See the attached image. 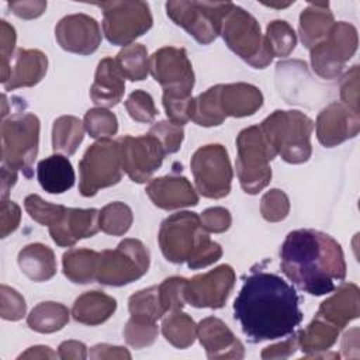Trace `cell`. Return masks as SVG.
Masks as SVG:
<instances>
[{
  "instance_id": "cell-1",
  "label": "cell",
  "mask_w": 360,
  "mask_h": 360,
  "mask_svg": "<svg viewBox=\"0 0 360 360\" xmlns=\"http://www.w3.org/2000/svg\"><path fill=\"white\" fill-rule=\"evenodd\" d=\"M233 316L253 343L284 338L302 321L294 287L280 276L266 271H255L246 277L233 302Z\"/></svg>"
},
{
  "instance_id": "cell-2",
  "label": "cell",
  "mask_w": 360,
  "mask_h": 360,
  "mask_svg": "<svg viewBox=\"0 0 360 360\" xmlns=\"http://www.w3.org/2000/svg\"><path fill=\"white\" fill-rule=\"evenodd\" d=\"M280 267L292 284L311 295L336 290L346 277L340 245L328 233L315 229L291 231L280 249Z\"/></svg>"
},
{
  "instance_id": "cell-3",
  "label": "cell",
  "mask_w": 360,
  "mask_h": 360,
  "mask_svg": "<svg viewBox=\"0 0 360 360\" xmlns=\"http://www.w3.org/2000/svg\"><path fill=\"white\" fill-rule=\"evenodd\" d=\"M159 246L163 256L176 264L187 262L193 270L207 267L222 256V248L202 228L195 212L183 211L167 217L159 229Z\"/></svg>"
},
{
  "instance_id": "cell-4",
  "label": "cell",
  "mask_w": 360,
  "mask_h": 360,
  "mask_svg": "<svg viewBox=\"0 0 360 360\" xmlns=\"http://www.w3.org/2000/svg\"><path fill=\"white\" fill-rule=\"evenodd\" d=\"M270 148L287 163L300 165L311 158L314 121L297 110H276L259 125Z\"/></svg>"
},
{
  "instance_id": "cell-5",
  "label": "cell",
  "mask_w": 360,
  "mask_h": 360,
  "mask_svg": "<svg viewBox=\"0 0 360 360\" xmlns=\"http://www.w3.org/2000/svg\"><path fill=\"white\" fill-rule=\"evenodd\" d=\"M236 174L242 190L257 194L271 180L270 162L276 152L270 148L259 125L242 129L236 138Z\"/></svg>"
},
{
  "instance_id": "cell-6",
  "label": "cell",
  "mask_w": 360,
  "mask_h": 360,
  "mask_svg": "<svg viewBox=\"0 0 360 360\" xmlns=\"http://www.w3.org/2000/svg\"><path fill=\"white\" fill-rule=\"evenodd\" d=\"M39 146V120L32 112H17L1 124L3 166L32 176Z\"/></svg>"
},
{
  "instance_id": "cell-7",
  "label": "cell",
  "mask_w": 360,
  "mask_h": 360,
  "mask_svg": "<svg viewBox=\"0 0 360 360\" xmlns=\"http://www.w3.org/2000/svg\"><path fill=\"white\" fill-rule=\"evenodd\" d=\"M219 34L228 48L250 66L263 69L273 60L257 20L233 3L222 20Z\"/></svg>"
},
{
  "instance_id": "cell-8",
  "label": "cell",
  "mask_w": 360,
  "mask_h": 360,
  "mask_svg": "<svg viewBox=\"0 0 360 360\" xmlns=\"http://www.w3.org/2000/svg\"><path fill=\"white\" fill-rule=\"evenodd\" d=\"M79 191L93 197L100 188L111 187L122 179V163L118 141L98 139L87 148L79 162Z\"/></svg>"
},
{
  "instance_id": "cell-9",
  "label": "cell",
  "mask_w": 360,
  "mask_h": 360,
  "mask_svg": "<svg viewBox=\"0 0 360 360\" xmlns=\"http://www.w3.org/2000/svg\"><path fill=\"white\" fill-rule=\"evenodd\" d=\"M149 250L132 238L118 243L115 249L100 252L96 280L104 285L121 287L141 278L149 269Z\"/></svg>"
},
{
  "instance_id": "cell-10",
  "label": "cell",
  "mask_w": 360,
  "mask_h": 360,
  "mask_svg": "<svg viewBox=\"0 0 360 360\" xmlns=\"http://www.w3.org/2000/svg\"><path fill=\"white\" fill-rule=\"evenodd\" d=\"M231 6L229 1H167L166 13L197 42L208 45L219 35L222 20Z\"/></svg>"
},
{
  "instance_id": "cell-11",
  "label": "cell",
  "mask_w": 360,
  "mask_h": 360,
  "mask_svg": "<svg viewBox=\"0 0 360 360\" xmlns=\"http://www.w3.org/2000/svg\"><path fill=\"white\" fill-rule=\"evenodd\" d=\"M96 6L103 10V32L112 45H131L153 24L150 8L145 1H104Z\"/></svg>"
},
{
  "instance_id": "cell-12",
  "label": "cell",
  "mask_w": 360,
  "mask_h": 360,
  "mask_svg": "<svg viewBox=\"0 0 360 360\" xmlns=\"http://www.w3.org/2000/svg\"><path fill=\"white\" fill-rule=\"evenodd\" d=\"M197 191L212 200L224 198L231 191L233 172L226 149L219 143L198 148L190 162Z\"/></svg>"
},
{
  "instance_id": "cell-13",
  "label": "cell",
  "mask_w": 360,
  "mask_h": 360,
  "mask_svg": "<svg viewBox=\"0 0 360 360\" xmlns=\"http://www.w3.org/2000/svg\"><path fill=\"white\" fill-rule=\"evenodd\" d=\"M357 42L354 25L346 21L335 22L326 38L309 49L314 72L328 80L340 76L346 62L354 55Z\"/></svg>"
},
{
  "instance_id": "cell-14",
  "label": "cell",
  "mask_w": 360,
  "mask_h": 360,
  "mask_svg": "<svg viewBox=\"0 0 360 360\" xmlns=\"http://www.w3.org/2000/svg\"><path fill=\"white\" fill-rule=\"evenodd\" d=\"M149 72L163 87V94L179 98L191 97L194 72L183 48L163 46L149 56Z\"/></svg>"
},
{
  "instance_id": "cell-15",
  "label": "cell",
  "mask_w": 360,
  "mask_h": 360,
  "mask_svg": "<svg viewBox=\"0 0 360 360\" xmlns=\"http://www.w3.org/2000/svg\"><path fill=\"white\" fill-rule=\"evenodd\" d=\"M120 143L122 170L135 183H146L162 166L166 156L160 142L150 134L141 136L124 135Z\"/></svg>"
},
{
  "instance_id": "cell-16",
  "label": "cell",
  "mask_w": 360,
  "mask_h": 360,
  "mask_svg": "<svg viewBox=\"0 0 360 360\" xmlns=\"http://www.w3.org/2000/svg\"><path fill=\"white\" fill-rule=\"evenodd\" d=\"M235 285V271L229 264L194 276L186 285V302L195 308H221Z\"/></svg>"
},
{
  "instance_id": "cell-17",
  "label": "cell",
  "mask_w": 360,
  "mask_h": 360,
  "mask_svg": "<svg viewBox=\"0 0 360 360\" xmlns=\"http://www.w3.org/2000/svg\"><path fill=\"white\" fill-rule=\"evenodd\" d=\"M55 38L62 49L90 55L97 51L101 42L98 22L87 14H70L59 20L55 27Z\"/></svg>"
},
{
  "instance_id": "cell-18",
  "label": "cell",
  "mask_w": 360,
  "mask_h": 360,
  "mask_svg": "<svg viewBox=\"0 0 360 360\" xmlns=\"http://www.w3.org/2000/svg\"><path fill=\"white\" fill-rule=\"evenodd\" d=\"M315 129L321 145L333 148L359 134L360 115L343 103L333 101L318 114Z\"/></svg>"
},
{
  "instance_id": "cell-19",
  "label": "cell",
  "mask_w": 360,
  "mask_h": 360,
  "mask_svg": "<svg viewBox=\"0 0 360 360\" xmlns=\"http://www.w3.org/2000/svg\"><path fill=\"white\" fill-rule=\"evenodd\" d=\"M100 211L96 208H66L62 218L49 228L52 240L60 248L73 246L77 240L91 238L100 231Z\"/></svg>"
},
{
  "instance_id": "cell-20",
  "label": "cell",
  "mask_w": 360,
  "mask_h": 360,
  "mask_svg": "<svg viewBox=\"0 0 360 360\" xmlns=\"http://www.w3.org/2000/svg\"><path fill=\"white\" fill-rule=\"evenodd\" d=\"M197 338L208 359H243L245 347L233 332L218 318H204L197 325Z\"/></svg>"
},
{
  "instance_id": "cell-21",
  "label": "cell",
  "mask_w": 360,
  "mask_h": 360,
  "mask_svg": "<svg viewBox=\"0 0 360 360\" xmlns=\"http://www.w3.org/2000/svg\"><path fill=\"white\" fill-rule=\"evenodd\" d=\"M146 194L155 207L170 211L198 204V194L184 176H163L149 181Z\"/></svg>"
},
{
  "instance_id": "cell-22",
  "label": "cell",
  "mask_w": 360,
  "mask_h": 360,
  "mask_svg": "<svg viewBox=\"0 0 360 360\" xmlns=\"http://www.w3.org/2000/svg\"><path fill=\"white\" fill-rule=\"evenodd\" d=\"M125 91V76L112 58H104L98 62L94 82L90 87V98L100 107L117 105Z\"/></svg>"
},
{
  "instance_id": "cell-23",
  "label": "cell",
  "mask_w": 360,
  "mask_h": 360,
  "mask_svg": "<svg viewBox=\"0 0 360 360\" xmlns=\"http://www.w3.org/2000/svg\"><path fill=\"white\" fill-rule=\"evenodd\" d=\"M48 69V58L38 49H17L10 63L8 80L3 84L7 91L38 84Z\"/></svg>"
},
{
  "instance_id": "cell-24",
  "label": "cell",
  "mask_w": 360,
  "mask_h": 360,
  "mask_svg": "<svg viewBox=\"0 0 360 360\" xmlns=\"http://www.w3.org/2000/svg\"><path fill=\"white\" fill-rule=\"evenodd\" d=\"M359 287L353 283H346L321 304L316 316L343 329L350 321L359 316Z\"/></svg>"
},
{
  "instance_id": "cell-25",
  "label": "cell",
  "mask_w": 360,
  "mask_h": 360,
  "mask_svg": "<svg viewBox=\"0 0 360 360\" xmlns=\"http://www.w3.org/2000/svg\"><path fill=\"white\" fill-rule=\"evenodd\" d=\"M219 104L225 117L253 115L263 105L262 91L249 83L221 84Z\"/></svg>"
},
{
  "instance_id": "cell-26",
  "label": "cell",
  "mask_w": 360,
  "mask_h": 360,
  "mask_svg": "<svg viewBox=\"0 0 360 360\" xmlns=\"http://www.w3.org/2000/svg\"><path fill=\"white\" fill-rule=\"evenodd\" d=\"M37 177L46 193L62 194L73 187L76 176L70 160L63 155L55 153L39 160Z\"/></svg>"
},
{
  "instance_id": "cell-27",
  "label": "cell",
  "mask_w": 360,
  "mask_h": 360,
  "mask_svg": "<svg viewBox=\"0 0 360 360\" xmlns=\"http://www.w3.org/2000/svg\"><path fill=\"white\" fill-rule=\"evenodd\" d=\"M17 262L21 271L35 283L48 281L56 273L53 250L44 243H30L24 246L18 252Z\"/></svg>"
},
{
  "instance_id": "cell-28",
  "label": "cell",
  "mask_w": 360,
  "mask_h": 360,
  "mask_svg": "<svg viewBox=\"0 0 360 360\" xmlns=\"http://www.w3.org/2000/svg\"><path fill=\"white\" fill-rule=\"evenodd\" d=\"M335 24L329 3H309L300 15V38L305 48L311 49L323 41Z\"/></svg>"
},
{
  "instance_id": "cell-29",
  "label": "cell",
  "mask_w": 360,
  "mask_h": 360,
  "mask_svg": "<svg viewBox=\"0 0 360 360\" xmlns=\"http://www.w3.org/2000/svg\"><path fill=\"white\" fill-rule=\"evenodd\" d=\"M117 309L115 298L101 291H86L76 298L72 316L76 322L96 326L105 322Z\"/></svg>"
},
{
  "instance_id": "cell-30",
  "label": "cell",
  "mask_w": 360,
  "mask_h": 360,
  "mask_svg": "<svg viewBox=\"0 0 360 360\" xmlns=\"http://www.w3.org/2000/svg\"><path fill=\"white\" fill-rule=\"evenodd\" d=\"M100 253L90 249H70L62 256L63 274L75 284H89L96 280Z\"/></svg>"
},
{
  "instance_id": "cell-31",
  "label": "cell",
  "mask_w": 360,
  "mask_h": 360,
  "mask_svg": "<svg viewBox=\"0 0 360 360\" xmlns=\"http://www.w3.org/2000/svg\"><path fill=\"white\" fill-rule=\"evenodd\" d=\"M339 328L333 323L315 316V319L302 330L298 332V346L307 354V357H312L319 352L328 350L335 345L339 336Z\"/></svg>"
},
{
  "instance_id": "cell-32",
  "label": "cell",
  "mask_w": 360,
  "mask_h": 360,
  "mask_svg": "<svg viewBox=\"0 0 360 360\" xmlns=\"http://www.w3.org/2000/svg\"><path fill=\"white\" fill-rule=\"evenodd\" d=\"M219 90L221 84H215L197 97H191L188 117L193 122L200 127H217L225 121L226 117L219 104Z\"/></svg>"
},
{
  "instance_id": "cell-33",
  "label": "cell",
  "mask_w": 360,
  "mask_h": 360,
  "mask_svg": "<svg viewBox=\"0 0 360 360\" xmlns=\"http://www.w3.org/2000/svg\"><path fill=\"white\" fill-rule=\"evenodd\" d=\"M69 309L63 304L45 301L31 309L27 316V325L38 333H53L69 322Z\"/></svg>"
},
{
  "instance_id": "cell-34",
  "label": "cell",
  "mask_w": 360,
  "mask_h": 360,
  "mask_svg": "<svg viewBox=\"0 0 360 360\" xmlns=\"http://www.w3.org/2000/svg\"><path fill=\"white\" fill-rule=\"evenodd\" d=\"M84 124L73 115H62L53 121L52 149L63 155H73L84 138Z\"/></svg>"
},
{
  "instance_id": "cell-35",
  "label": "cell",
  "mask_w": 360,
  "mask_h": 360,
  "mask_svg": "<svg viewBox=\"0 0 360 360\" xmlns=\"http://www.w3.org/2000/svg\"><path fill=\"white\" fill-rule=\"evenodd\" d=\"M162 333L172 346L187 349L197 338V325L188 314L176 309L163 318Z\"/></svg>"
},
{
  "instance_id": "cell-36",
  "label": "cell",
  "mask_w": 360,
  "mask_h": 360,
  "mask_svg": "<svg viewBox=\"0 0 360 360\" xmlns=\"http://www.w3.org/2000/svg\"><path fill=\"white\" fill-rule=\"evenodd\" d=\"M122 75L131 82L146 79L149 73V56L142 44H131L124 46L115 58Z\"/></svg>"
},
{
  "instance_id": "cell-37",
  "label": "cell",
  "mask_w": 360,
  "mask_h": 360,
  "mask_svg": "<svg viewBox=\"0 0 360 360\" xmlns=\"http://www.w3.org/2000/svg\"><path fill=\"white\" fill-rule=\"evenodd\" d=\"M134 221V215L131 208L121 202V201H114L107 204L105 207L101 208L100 215H98V225L100 229L112 236H121L125 235Z\"/></svg>"
},
{
  "instance_id": "cell-38",
  "label": "cell",
  "mask_w": 360,
  "mask_h": 360,
  "mask_svg": "<svg viewBox=\"0 0 360 360\" xmlns=\"http://www.w3.org/2000/svg\"><path fill=\"white\" fill-rule=\"evenodd\" d=\"M264 41L273 58L288 56L297 45L295 32L284 20H274L267 25Z\"/></svg>"
},
{
  "instance_id": "cell-39",
  "label": "cell",
  "mask_w": 360,
  "mask_h": 360,
  "mask_svg": "<svg viewBox=\"0 0 360 360\" xmlns=\"http://www.w3.org/2000/svg\"><path fill=\"white\" fill-rule=\"evenodd\" d=\"M128 309L132 316L145 318L155 322L160 319L166 311L160 302L159 285H152L132 294L128 300Z\"/></svg>"
},
{
  "instance_id": "cell-40",
  "label": "cell",
  "mask_w": 360,
  "mask_h": 360,
  "mask_svg": "<svg viewBox=\"0 0 360 360\" xmlns=\"http://www.w3.org/2000/svg\"><path fill=\"white\" fill-rule=\"evenodd\" d=\"M83 124L87 134L94 139H107L118 131V120L115 114L103 107L89 110Z\"/></svg>"
},
{
  "instance_id": "cell-41",
  "label": "cell",
  "mask_w": 360,
  "mask_h": 360,
  "mask_svg": "<svg viewBox=\"0 0 360 360\" xmlns=\"http://www.w3.org/2000/svg\"><path fill=\"white\" fill-rule=\"evenodd\" d=\"M158 332L155 321L131 315L124 329V338L134 349H142L153 345L158 338Z\"/></svg>"
},
{
  "instance_id": "cell-42",
  "label": "cell",
  "mask_w": 360,
  "mask_h": 360,
  "mask_svg": "<svg viewBox=\"0 0 360 360\" xmlns=\"http://www.w3.org/2000/svg\"><path fill=\"white\" fill-rule=\"evenodd\" d=\"M24 208L31 217V219L46 226H51L55 222H58L66 210V207L60 204H51L42 200L38 194L27 195L24 200Z\"/></svg>"
},
{
  "instance_id": "cell-43",
  "label": "cell",
  "mask_w": 360,
  "mask_h": 360,
  "mask_svg": "<svg viewBox=\"0 0 360 360\" xmlns=\"http://www.w3.org/2000/svg\"><path fill=\"white\" fill-rule=\"evenodd\" d=\"M125 108L129 117L136 122L149 124L158 115V108L152 96L143 90L132 91L125 100Z\"/></svg>"
},
{
  "instance_id": "cell-44",
  "label": "cell",
  "mask_w": 360,
  "mask_h": 360,
  "mask_svg": "<svg viewBox=\"0 0 360 360\" xmlns=\"http://www.w3.org/2000/svg\"><path fill=\"white\" fill-rule=\"evenodd\" d=\"M187 278L173 276L166 278L160 285H159V297L160 302L165 308L166 312L169 311H176L181 309L187 302H186V285H187Z\"/></svg>"
},
{
  "instance_id": "cell-45",
  "label": "cell",
  "mask_w": 360,
  "mask_h": 360,
  "mask_svg": "<svg viewBox=\"0 0 360 360\" xmlns=\"http://www.w3.org/2000/svg\"><path fill=\"white\" fill-rule=\"evenodd\" d=\"M262 217L269 222H280L287 218L290 212V200L280 188H271L260 201Z\"/></svg>"
},
{
  "instance_id": "cell-46",
  "label": "cell",
  "mask_w": 360,
  "mask_h": 360,
  "mask_svg": "<svg viewBox=\"0 0 360 360\" xmlns=\"http://www.w3.org/2000/svg\"><path fill=\"white\" fill-rule=\"evenodd\" d=\"M152 136H155L166 155L174 153L180 149L181 142L184 139V129L181 125L173 124L172 121H159L156 122L149 132Z\"/></svg>"
},
{
  "instance_id": "cell-47",
  "label": "cell",
  "mask_w": 360,
  "mask_h": 360,
  "mask_svg": "<svg viewBox=\"0 0 360 360\" xmlns=\"http://www.w3.org/2000/svg\"><path fill=\"white\" fill-rule=\"evenodd\" d=\"M1 295V318L7 321H20L25 315V300L24 297L14 288L1 285L0 288Z\"/></svg>"
},
{
  "instance_id": "cell-48",
  "label": "cell",
  "mask_w": 360,
  "mask_h": 360,
  "mask_svg": "<svg viewBox=\"0 0 360 360\" xmlns=\"http://www.w3.org/2000/svg\"><path fill=\"white\" fill-rule=\"evenodd\" d=\"M0 42H1V83L4 84L10 76V63L15 46V30L6 20L0 21Z\"/></svg>"
},
{
  "instance_id": "cell-49",
  "label": "cell",
  "mask_w": 360,
  "mask_h": 360,
  "mask_svg": "<svg viewBox=\"0 0 360 360\" xmlns=\"http://www.w3.org/2000/svg\"><path fill=\"white\" fill-rule=\"evenodd\" d=\"M200 221L207 232L222 233L229 229L232 224V217L229 211L224 207H211L201 212Z\"/></svg>"
},
{
  "instance_id": "cell-50",
  "label": "cell",
  "mask_w": 360,
  "mask_h": 360,
  "mask_svg": "<svg viewBox=\"0 0 360 360\" xmlns=\"http://www.w3.org/2000/svg\"><path fill=\"white\" fill-rule=\"evenodd\" d=\"M340 103L359 112V66L354 65L340 82Z\"/></svg>"
},
{
  "instance_id": "cell-51",
  "label": "cell",
  "mask_w": 360,
  "mask_h": 360,
  "mask_svg": "<svg viewBox=\"0 0 360 360\" xmlns=\"http://www.w3.org/2000/svg\"><path fill=\"white\" fill-rule=\"evenodd\" d=\"M162 101H163V107H165V111H166V115H167L169 121H172L173 124L181 125V127L187 121H190L188 107H190L191 97L179 98V97H170V96L163 94Z\"/></svg>"
},
{
  "instance_id": "cell-52",
  "label": "cell",
  "mask_w": 360,
  "mask_h": 360,
  "mask_svg": "<svg viewBox=\"0 0 360 360\" xmlns=\"http://www.w3.org/2000/svg\"><path fill=\"white\" fill-rule=\"evenodd\" d=\"M21 219V210L20 207L10 200H1V208H0V235L1 238H7L10 233H13Z\"/></svg>"
},
{
  "instance_id": "cell-53",
  "label": "cell",
  "mask_w": 360,
  "mask_h": 360,
  "mask_svg": "<svg viewBox=\"0 0 360 360\" xmlns=\"http://www.w3.org/2000/svg\"><path fill=\"white\" fill-rule=\"evenodd\" d=\"M297 349H298V339H297V335H294L281 343L264 347V350L262 352V359H264V360L285 359V357H290L291 354H294V352Z\"/></svg>"
},
{
  "instance_id": "cell-54",
  "label": "cell",
  "mask_w": 360,
  "mask_h": 360,
  "mask_svg": "<svg viewBox=\"0 0 360 360\" xmlns=\"http://www.w3.org/2000/svg\"><path fill=\"white\" fill-rule=\"evenodd\" d=\"M8 7L17 17L31 20L39 17L45 11L46 1H11L8 3Z\"/></svg>"
},
{
  "instance_id": "cell-55",
  "label": "cell",
  "mask_w": 360,
  "mask_h": 360,
  "mask_svg": "<svg viewBox=\"0 0 360 360\" xmlns=\"http://www.w3.org/2000/svg\"><path fill=\"white\" fill-rule=\"evenodd\" d=\"M90 359H131V353L125 347L103 343L91 347Z\"/></svg>"
},
{
  "instance_id": "cell-56",
  "label": "cell",
  "mask_w": 360,
  "mask_h": 360,
  "mask_svg": "<svg viewBox=\"0 0 360 360\" xmlns=\"http://www.w3.org/2000/svg\"><path fill=\"white\" fill-rule=\"evenodd\" d=\"M58 357L63 360L69 359H79L83 360L87 357V347L84 343L77 342V340H66L62 342L58 347Z\"/></svg>"
},
{
  "instance_id": "cell-57",
  "label": "cell",
  "mask_w": 360,
  "mask_h": 360,
  "mask_svg": "<svg viewBox=\"0 0 360 360\" xmlns=\"http://www.w3.org/2000/svg\"><path fill=\"white\" fill-rule=\"evenodd\" d=\"M342 352L343 357H359V329L353 328L346 332L342 340Z\"/></svg>"
},
{
  "instance_id": "cell-58",
  "label": "cell",
  "mask_w": 360,
  "mask_h": 360,
  "mask_svg": "<svg viewBox=\"0 0 360 360\" xmlns=\"http://www.w3.org/2000/svg\"><path fill=\"white\" fill-rule=\"evenodd\" d=\"M58 354L48 346H32L21 353L18 359H55Z\"/></svg>"
},
{
  "instance_id": "cell-59",
  "label": "cell",
  "mask_w": 360,
  "mask_h": 360,
  "mask_svg": "<svg viewBox=\"0 0 360 360\" xmlns=\"http://www.w3.org/2000/svg\"><path fill=\"white\" fill-rule=\"evenodd\" d=\"M17 181V172L11 170L6 166L1 167V200H7L10 188Z\"/></svg>"
}]
</instances>
